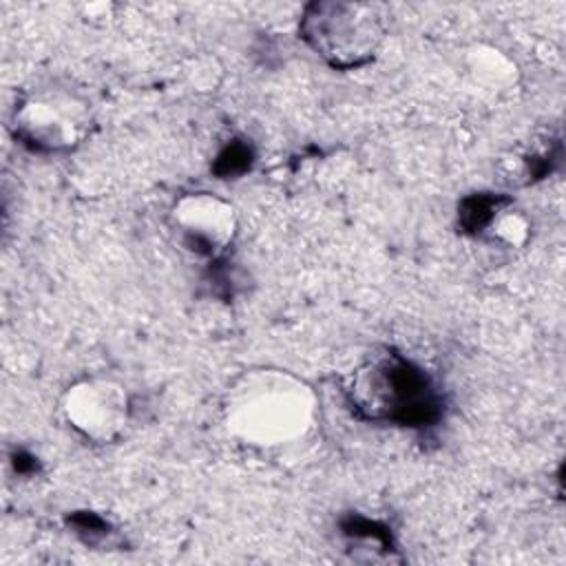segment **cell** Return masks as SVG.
Instances as JSON below:
<instances>
[{
  "mask_svg": "<svg viewBox=\"0 0 566 566\" xmlns=\"http://www.w3.org/2000/svg\"><path fill=\"white\" fill-rule=\"evenodd\" d=\"M223 422L232 438L252 449L292 447L316 424V396L290 371L250 369L228 387Z\"/></svg>",
  "mask_w": 566,
  "mask_h": 566,
  "instance_id": "cell-1",
  "label": "cell"
},
{
  "mask_svg": "<svg viewBox=\"0 0 566 566\" xmlns=\"http://www.w3.org/2000/svg\"><path fill=\"white\" fill-rule=\"evenodd\" d=\"M298 29L307 46L338 71L369 64L378 55L387 33L382 9L354 0H321L307 4Z\"/></svg>",
  "mask_w": 566,
  "mask_h": 566,
  "instance_id": "cell-2",
  "label": "cell"
},
{
  "mask_svg": "<svg viewBox=\"0 0 566 566\" xmlns=\"http://www.w3.org/2000/svg\"><path fill=\"white\" fill-rule=\"evenodd\" d=\"M15 135L31 148L64 153L77 148L93 128L86 97L62 86H40L27 93L13 113Z\"/></svg>",
  "mask_w": 566,
  "mask_h": 566,
  "instance_id": "cell-3",
  "label": "cell"
},
{
  "mask_svg": "<svg viewBox=\"0 0 566 566\" xmlns=\"http://www.w3.org/2000/svg\"><path fill=\"white\" fill-rule=\"evenodd\" d=\"M60 411L77 436L95 444H108L130 422V398L126 387L115 378L84 376L64 389Z\"/></svg>",
  "mask_w": 566,
  "mask_h": 566,
  "instance_id": "cell-4",
  "label": "cell"
},
{
  "mask_svg": "<svg viewBox=\"0 0 566 566\" xmlns=\"http://www.w3.org/2000/svg\"><path fill=\"white\" fill-rule=\"evenodd\" d=\"M170 228L195 254L214 256L237 237V208L214 192L181 195L170 208Z\"/></svg>",
  "mask_w": 566,
  "mask_h": 566,
  "instance_id": "cell-5",
  "label": "cell"
},
{
  "mask_svg": "<svg viewBox=\"0 0 566 566\" xmlns=\"http://www.w3.org/2000/svg\"><path fill=\"white\" fill-rule=\"evenodd\" d=\"M418 389H422V380L405 363L378 360L356 371L352 398L369 416H382L413 400Z\"/></svg>",
  "mask_w": 566,
  "mask_h": 566,
  "instance_id": "cell-6",
  "label": "cell"
},
{
  "mask_svg": "<svg viewBox=\"0 0 566 566\" xmlns=\"http://www.w3.org/2000/svg\"><path fill=\"white\" fill-rule=\"evenodd\" d=\"M486 232L491 234L493 241L506 248H520L526 243L531 234V226L520 210L511 206H497L486 221Z\"/></svg>",
  "mask_w": 566,
  "mask_h": 566,
  "instance_id": "cell-7",
  "label": "cell"
}]
</instances>
